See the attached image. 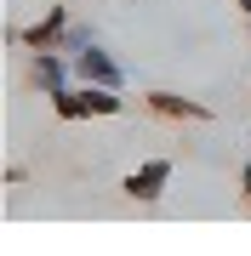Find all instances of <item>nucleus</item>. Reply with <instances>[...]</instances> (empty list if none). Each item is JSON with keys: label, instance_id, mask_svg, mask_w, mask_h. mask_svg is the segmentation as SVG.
I'll return each instance as SVG.
<instances>
[{"label": "nucleus", "instance_id": "obj_5", "mask_svg": "<svg viewBox=\"0 0 251 256\" xmlns=\"http://www.w3.org/2000/svg\"><path fill=\"white\" fill-rule=\"evenodd\" d=\"M166 182H171V160H143L137 171L120 176V194L131 205H154L160 194H166Z\"/></svg>", "mask_w": 251, "mask_h": 256}, {"label": "nucleus", "instance_id": "obj_8", "mask_svg": "<svg viewBox=\"0 0 251 256\" xmlns=\"http://www.w3.org/2000/svg\"><path fill=\"white\" fill-rule=\"evenodd\" d=\"M234 6H240V18H251V0H234Z\"/></svg>", "mask_w": 251, "mask_h": 256}, {"label": "nucleus", "instance_id": "obj_9", "mask_svg": "<svg viewBox=\"0 0 251 256\" xmlns=\"http://www.w3.org/2000/svg\"><path fill=\"white\" fill-rule=\"evenodd\" d=\"M245 23H251V18H245Z\"/></svg>", "mask_w": 251, "mask_h": 256}, {"label": "nucleus", "instance_id": "obj_1", "mask_svg": "<svg viewBox=\"0 0 251 256\" xmlns=\"http://www.w3.org/2000/svg\"><path fill=\"white\" fill-rule=\"evenodd\" d=\"M46 102H52V114H57V120H109V114H120V108H126V97H120V92H109V86H86V80L63 86V92L46 97Z\"/></svg>", "mask_w": 251, "mask_h": 256}, {"label": "nucleus", "instance_id": "obj_4", "mask_svg": "<svg viewBox=\"0 0 251 256\" xmlns=\"http://www.w3.org/2000/svg\"><path fill=\"white\" fill-rule=\"evenodd\" d=\"M69 80H75V63H69V52H29V63H23V86H29V92L57 97Z\"/></svg>", "mask_w": 251, "mask_h": 256}, {"label": "nucleus", "instance_id": "obj_2", "mask_svg": "<svg viewBox=\"0 0 251 256\" xmlns=\"http://www.w3.org/2000/svg\"><path fill=\"white\" fill-rule=\"evenodd\" d=\"M6 40H12V46H23V52H63V40H69V6L57 0V6H46V18H40V23L6 28Z\"/></svg>", "mask_w": 251, "mask_h": 256}, {"label": "nucleus", "instance_id": "obj_6", "mask_svg": "<svg viewBox=\"0 0 251 256\" xmlns=\"http://www.w3.org/2000/svg\"><path fill=\"white\" fill-rule=\"evenodd\" d=\"M143 102H149V114H160V120H194V126H200V120H211V108H205L200 97H177V92H149Z\"/></svg>", "mask_w": 251, "mask_h": 256}, {"label": "nucleus", "instance_id": "obj_3", "mask_svg": "<svg viewBox=\"0 0 251 256\" xmlns=\"http://www.w3.org/2000/svg\"><path fill=\"white\" fill-rule=\"evenodd\" d=\"M69 63H75V80H86V86H109V92H126V68L103 52V40H86L80 52H69Z\"/></svg>", "mask_w": 251, "mask_h": 256}, {"label": "nucleus", "instance_id": "obj_7", "mask_svg": "<svg viewBox=\"0 0 251 256\" xmlns=\"http://www.w3.org/2000/svg\"><path fill=\"white\" fill-rule=\"evenodd\" d=\"M240 200H245V205H251V160H245V165H240Z\"/></svg>", "mask_w": 251, "mask_h": 256}]
</instances>
